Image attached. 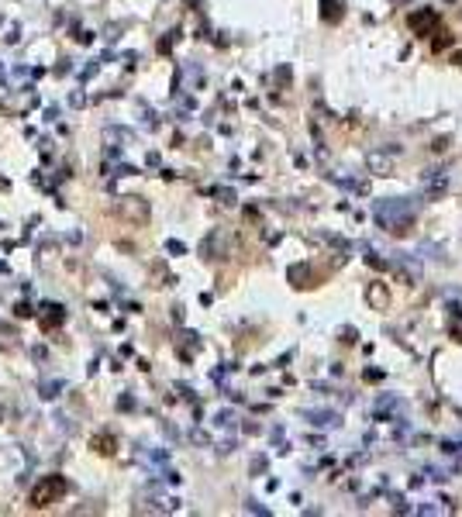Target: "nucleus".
<instances>
[{"instance_id": "f257e3e1", "label": "nucleus", "mask_w": 462, "mask_h": 517, "mask_svg": "<svg viewBox=\"0 0 462 517\" xmlns=\"http://www.w3.org/2000/svg\"><path fill=\"white\" fill-rule=\"evenodd\" d=\"M414 217H417V210H414L410 197H390V200H380L373 207V221L393 234H407L414 228Z\"/></svg>"}, {"instance_id": "f03ea898", "label": "nucleus", "mask_w": 462, "mask_h": 517, "mask_svg": "<svg viewBox=\"0 0 462 517\" xmlns=\"http://www.w3.org/2000/svg\"><path fill=\"white\" fill-rule=\"evenodd\" d=\"M66 493H69V483H66V476H59V472H52V476H42V479H38V483L28 490V507H32V510H45V507L59 503Z\"/></svg>"}, {"instance_id": "7ed1b4c3", "label": "nucleus", "mask_w": 462, "mask_h": 517, "mask_svg": "<svg viewBox=\"0 0 462 517\" xmlns=\"http://www.w3.org/2000/svg\"><path fill=\"white\" fill-rule=\"evenodd\" d=\"M118 214H121L124 221H131V224H145V221H148V204H145L142 197H121Z\"/></svg>"}, {"instance_id": "20e7f679", "label": "nucleus", "mask_w": 462, "mask_h": 517, "mask_svg": "<svg viewBox=\"0 0 462 517\" xmlns=\"http://www.w3.org/2000/svg\"><path fill=\"white\" fill-rule=\"evenodd\" d=\"M407 25H410V32H414V35H421V38H424V35H431V32L438 28V14H434L431 8H424V11H414V14L407 18Z\"/></svg>"}, {"instance_id": "39448f33", "label": "nucleus", "mask_w": 462, "mask_h": 517, "mask_svg": "<svg viewBox=\"0 0 462 517\" xmlns=\"http://www.w3.org/2000/svg\"><path fill=\"white\" fill-rule=\"evenodd\" d=\"M421 186H424V193H445L448 190V173L445 169H428L421 176Z\"/></svg>"}, {"instance_id": "423d86ee", "label": "nucleus", "mask_w": 462, "mask_h": 517, "mask_svg": "<svg viewBox=\"0 0 462 517\" xmlns=\"http://www.w3.org/2000/svg\"><path fill=\"white\" fill-rule=\"evenodd\" d=\"M38 321H42V328H45V331H52V328H59V324L66 321V307H63V304H42Z\"/></svg>"}, {"instance_id": "0eeeda50", "label": "nucleus", "mask_w": 462, "mask_h": 517, "mask_svg": "<svg viewBox=\"0 0 462 517\" xmlns=\"http://www.w3.org/2000/svg\"><path fill=\"white\" fill-rule=\"evenodd\" d=\"M90 448H94L97 455H104V459H111V455L118 452V438H114L111 431H97V434L90 438Z\"/></svg>"}, {"instance_id": "6e6552de", "label": "nucleus", "mask_w": 462, "mask_h": 517, "mask_svg": "<svg viewBox=\"0 0 462 517\" xmlns=\"http://www.w3.org/2000/svg\"><path fill=\"white\" fill-rule=\"evenodd\" d=\"M342 14H345V0H321V21L338 25Z\"/></svg>"}, {"instance_id": "1a4fd4ad", "label": "nucleus", "mask_w": 462, "mask_h": 517, "mask_svg": "<svg viewBox=\"0 0 462 517\" xmlns=\"http://www.w3.org/2000/svg\"><path fill=\"white\" fill-rule=\"evenodd\" d=\"M366 297H369V304H373L376 311H386V307H390V294H386V283H369Z\"/></svg>"}, {"instance_id": "9d476101", "label": "nucleus", "mask_w": 462, "mask_h": 517, "mask_svg": "<svg viewBox=\"0 0 462 517\" xmlns=\"http://www.w3.org/2000/svg\"><path fill=\"white\" fill-rule=\"evenodd\" d=\"M287 280H290L297 290L311 287V266H290V270H287Z\"/></svg>"}, {"instance_id": "9b49d317", "label": "nucleus", "mask_w": 462, "mask_h": 517, "mask_svg": "<svg viewBox=\"0 0 462 517\" xmlns=\"http://www.w3.org/2000/svg\"><path fill=\"white\" fill-rule=\"evenodd\" d=\"M307 421H311V424H318V428H331V424H338L342 417H338L335 410H311V414H307Z\"/></svg>"}, {"instance_id": "f8f14e48", "label": "nucleus", "mask_w": 462, "mask_h": 517, "mask_svg": "<svg viewBox=\"0 0 462 517\" xmlns=\"http://www.w3.org/2000/svg\"><path fill=\"white\" fill-rule=\"evenodd\" d=\"M369 169H376L380 176H390L393 162H390V155H380V152H373V155H369Z\"/></svg>"}, {"instance_id": "ddd939ff", "label": "nucleus", "mask_w": 462, "mask_h": 517, "mask_svg": "<svg viewBox=\"0 0 462 517\" xmlns=\"http://www.w3.org/2000/svg\"><path fill=\"white\" fill-rule=\"evenodd\" d=\"M63 386H66L63 380H56V383H42V397H45V400H52V397H59V390H63Z\"/></svg>"}, {"instance_id": "4468645a", "label": "nucleus", "mask_w": 462, "mask_h": 517, "mask_svg": "<svg viewBox=\"0 0 462 517\" xmlns=\"http://www.w3.org/2000/svg\"><path fill=\"white\" fill-rule=\"evenodd\" d=\"M14 318H35V307H32V304H25V300H21V304H18V307H14Z\"/></svg>"}, {"instance_id": "2eb2a0df", "label": "nucleus", "mask_w": 462, "mask_h": 517, "mask_svg": "<svg viewBox=\"0 0 462 517\" xmlns=\"http://www.w3.org/2000/svg\"><path fill=\"white\" fill-rule=\"evenodd\" d=\"M166 248H169V252H173V255H183V252H186V248H183V241H169V245H166Z\"/></svg>"}, {"instance_id": "dca6fc26", "label": "nucleus", "mask_w": 462, "mask_h": 517, "mask_svg": "<svg viewBox=\"0 0 462 517\" xmlns=\"http://www.w3.org/2000/svg\"><path fill=\"white\" fill-rule=\"evenodd\" d=\"M249 510H252V514H270V510H266V507H259L256 500H249Z\"/></svg>"}]
</instances>
